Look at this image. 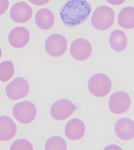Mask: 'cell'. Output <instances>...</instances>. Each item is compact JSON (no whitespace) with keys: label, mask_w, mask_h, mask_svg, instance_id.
I'll use <instances>...</instances> for the list:
<instances>
[{"label":"cell","mask_w":134,"mask_h":150,"mask_svg":"<svg viewBox=\"0 0 134 150\" xmlns=\"http://www.w3.org/2000/svg\"><path fill=\"white\" fill-rule=\"evenodd\" d=\"M10 6L9 0H0V16H2L6 12Z\"/></svg>","instance_id":"44dd1931"},{"label":"cell","mask_w":134,"mask_h":150,"mask_svg":"<svg viewBox=\"0 0 134 150\" xmlns=\"http://www.w3.org/2000/svg\"><path fill=\"white\" fill-rule=\"evenodd\" d=\"M34 149L32 142L25 138H19L13 142L10 145V150H32Z\"/></svg>","instance_id":"ffe728a7"},{"label":"cell","mask_w":134,"mask_h":150,"mask_svg":"<svg viewBox=\"0 0 134 150\" xmlns=\"http://www.w3.org/2000/svg\"><path fill=\"white\" fill-rule=\"evenodd\" d=\"M33 10L26 2L20 1L14 3L10 10V19L15 23L24 24L32 18Z\"/></svg>","instance_id":"30bf717a"},{"label":"cell","mask_w":134,"mask_h":150,"mask_svg":"<svg viewBox=\"0 0 134 150\" xmlns=\"http://www.w3.org/2000/svg\"><path fill=\"white\" fill-rule=\"evenodd\" d=\"M55 22V14L48 8H41L36 13L35 23L38 28L48 31L54 26Z\"/></svg>","instance_id":"9a60e30c"},{"label":"cell","mask_w":134,"mask_h":150,"mask_svg":"<svg viewBox=\"0 0 134 150\" xmlns=\"http://www.w3.org/2000/svg\"><path fill=\"white\" fill-rule=\"evenodd\" d=\"M15 69L11 61H3L0 63V82L9 81L14 75Z\"/></svg>","instance_id":"ac0fdd59"},{"label":"cell","mask_w":134,"mask_h":150,"mask_svg":"<svg viewBox=\"0 0 134 150\" xmlns=\"http://www.w3.org/2000/svg\"><path fill=\"white\" fill-rule=\"evenodd\" d=\"M30 85L24 77H16L6 86L5 93L8 98L17 101L26 98L29 93Z\"/></svg>","instance_id":"8992f818"},{"label":"cell","mask_w":134,"mask_h":150,"mask_svg":"<svg viewBox=\"0 0 134 150\" xmlns=\"http://www.w3.org/2000/svg\"><path fill=\"white\" fill-rule=\"evenodd\" d=\"M104 149H122V148L119 147L118 145L111 144V145H108L107 146H106L104 148Z\"/></svg>","instance_id":"cb8c5ba5"},{"label":"cell","mask_w":134,"mask_h":150,"mask_svg":"<svg viewBox=\"0 0 134 150\" xmlns=\"http://www.w3.org/2000/svg\"><path fill=\"white\" fill-rule=\"evenodd\" d=\"M76 107L70 99L61 98L55 101L51 106L50 114L54 120L63 121L67 120L74 113Z\"/></svg>","instance_id":"ba28073f"},{"label":"cell","mask_w":134,"mask_h":150,"mask_svg":"<svg viewBox=\"0 0 134 150\" xmlns=\"http://www.w3.org/2000/svg\"><path fill=\"white\" fill-rule=\"evenodd\" d=\"M12 114L19 123L29 124L35 120L37 115V108L32 101H22L14 105Z\"/></svg>","instance_id":"277c9868"},{"label":"cell","mask_w":134,"mask_h":150,"mask_svg":"<svg viewBox=\"0 0 134 150\" xmlns=\"http://www.w3.org/2000/svg\"><path fill=\"white\" fill-rule=\"evenodd\" d=\"M115 21V13L111 7L102 5L93 11L91 24L95 29L105 31L113 26Z\"/></svg>","instance_id":"7a4b0ae2"},{"label":"cell","mask_w":134,"mask_h":150,"mask_svg":"<svg viewBox=\"0 0 134 150\" xmlns=\"http://www.w3.org/2000/svg\"><path fill=\"white\" fill-rule=\"evenodd\" d=\"M68 47L66 38L59 33H54L47 37L44 42L45 51L53 57H59L66 54Z\"/></svg>","instance_id":"5b68a950"},{"label":"cell","mask_w":134,"mask_h":150,"mask_svg":"<svg viewBox=\"0 0 134 150\" xmlns=\"http://www.w3.org/2000/svg\"><path fill=\"white\" fill-rule=\"evenodd\" d=\"M30 40V32L25 27L18 26L14 28L8 34V42L16 49L26 47Z\"/></svg>","instance_id":"7c38bea8"},{"label":"cell","mask_w":134,"mask_h":150,"mask_svg":"<svg viewBox=\"0 0 134 150\" xmlns=\"http://www.w3.org/2000/svg\"><path fill=\"white\" fill-rule=\"evenodd\" d=\"M112 89L111 79L107 75L102 72L95 73L88 81V90L96 98L107 96Z\"/></svg>","instance_id":"3957f363"},{"label":"cell","mask_w":134,"mask_h":150,"mask_svg":"<svg viewBox=\"0 0 134 150\" xmlns=\"http://www.w3.org/2000/svg\"><path fill=\"white\" fill-rule=\"evenodd\" d=\"M28 1L33 5L38 6H44L51 2V0H28Z\"/></svg>","instance_id":"7402d4cb"},{"label":"cell","mask_w":134,"mask_h":150,"mask_svg":"<svg viewBox=\"0 0 134 150\" xmlns=\"http://www.w3.org/2000/svg\"><path fill=\"white\" fill-rule=\"evenodd\" d=\"M109 45L110 48L116 53H121L125 50L128 46L126 33L120 29L112 31L109 36Z\"/></svg>","instance_id":"2e32d148"},{"label":"cell","mask_w":134,"mask_h":150,"mask_svg":"<svg viewBox=\"0 0 134 150\" xmlns=\"http://www.w3.org/2000/svg\"><path fill=\"white\" fill-rule=\"evenodd\" d=\"M115 135L122 141L134 139V120L129 117H122L115 122L114 127Z\"/></svg>","instance_id":"8fae6325"},{"label":"cell","mask_w":134,"mask_h":150,"mask_svg":"<svg viewBox=\"0 0 134 150\" xmlns=\"http://www.w3.org/2000/svg\"><path fill=\"white\" fill-rule=\"evenodd\" d=\"M106 1L112 6H119L124 3L125 0H106Z\"/></svg>","instance_id":"603a6c76"},{"label":"cell","mask_w":134,"mask_h":150,"mask_svg":"<svg viewBox=\"0 0 134 150\" xmlns=\"http://www.w3.org/2000/svg\"><path fill=\"white\" fill-rule=\"evenodd\" d=\"M132 105V98L129 93L118 91L112 93L108 101V108L112 113L122 115L129 110Z\"/></svg>","instance_id":"52a82bcc"},{"label":"cell","mask_w":134,"mask_h":150,"mask_svg":"<svg viewBox=\"0 0 134 150\" xmlns=\"http://www.w3.org/2000/svg\"><path fill=\"white\" fill-rule=\"evenodd\" d=\"M85 123L79 118H73L70 120L65 126V135L68 139L71 141H78L81 139L85 136Z\"/></svg>","instance_id":"4fadbf2b"},{"label":"cell","mask_w":134,"mask_h":150,"mask_svg":"<svg viewBox=\"0 0 134 150\" xmlns=\"http://www.w3.org/2000/svg\"><path fill=\"white\" fill-rule=\"evenodd\" d=\"M18 127L12 118L6 115L0 116V141L8 142L14 138Z\"/></svg>","instance_id":"5bb4252c"},{"label":"cell","mask_w":134,"mask_h":150,"mask_svg":"<svg viewBox=\"0 0 134 150\" xmlns=\"http://www.w3.org/2000/svg\"><path fill=\"white\" fill-rule=\"evenodd\" d=\"M118 24L124 29L134 28V6H125L118 15Z\"/></svg>","instance_id":"e0dca14e"},{"label":"cell","mask_w":134,"mask_h":150,"mask_svg":"<svg viewBox=\"0 0 134 150\" xmlns=\"http://www.w3.org/2000/svg\"><path fill=\"white\" fill-rule=\"evenodd\" d=\"M1 57H2V50L0 48V58H1Z\"/></svg>","instance_id":"d4e9b609"},{"label":"cell","mask_w":134,"mask_h":150,"mask_svg":"<svg viewBox=\"0 0 134 150\" xmlns=\"http://www.w3.org/2000/svg\"><path fill=\"white\" fill-rule=\"evenodd\" d=\"M44 149L46 150H66L67 143L61 136H51L45 143Z\"/></svg>","instance_id":"d6986e66"},{"label":"cell","mask_w":134,"mask_h":150,"mask_svg":"<svg viewBox=\"0 0 134 150\" xmlns=\"http://www.w3.org/2000/svg\"><path fill=\"white\" fill-rule=\"evenodd\" d=\"M71 57L78 62H85L89 59L92 54L91 42L85 38H77L71 42L70 47Z\"/></svg>","instance_id":"9c48e42d"},{"label":"cell","mask_w":134,"mask_h":150,"mask_svg":"<svg viewBox=\"0 0 134 150\" xmlns=\"http://www.w3.org/2000/svg\"><path fill=\"white\" fill-rule=\"evenodd\" d=\"M92 13V5L88 0H68L59 11L62 24L75 28L86 21Z\"/></svg>","instance_id":"6da1fadb"}]
</instances>
